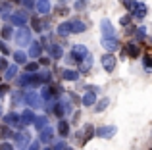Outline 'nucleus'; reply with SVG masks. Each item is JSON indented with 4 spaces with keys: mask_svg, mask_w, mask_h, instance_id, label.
Wrapping results in <instances>:
<instances>
[{
    "mask_svg": "<svg viewBox=\"0 0 152 150\" xmlns=\"http://www.w3.org/2000/svg\"><path fill=\"white\" fill-rule=\"evenodd\" d=\"M145 37H146V27H137V29H135V39H137V41H142Z\"/></svg>",
    "mask_w": 152,
    "mask_h": 150,
    "instance_id": "obj_15",
    "label": "nucleus"
},
{
    "mask_svg": "<svg viewBox=\"0 0 152 150\" xmlns=\"http://www.w3.org/2000/svg\"><path fill=\"white\" fill-rule=\"evenodd\" d=\"M58 33L64 35V37H66V35H69L71 33V23H62V25L58 27Z\"/></svg>",
    "mask_w": 152,
    "mask_h": 150,
    "instance_id": "obj_14",
    "label": "nucleus"
},
{
    "mask_svg": "<svg viewBox=\"0 0 152 150\" xmlns=\"http://www.w3.org/2000/svg\"><path fill=\"white\" fill-rule=\"evenodd\" d=\"M129 23H131V15H123L119 19V25H129Z\"/></svg>",
    "mask_w": 152,
    "mask_h": 150,
    "instance_id": "obj_22",
    "label": "nucleus"
},
{
    "mask_svg": "<svg viewBox=\"0 0 152 150\" xmlns=\"http://www.w3.org/2000/svg\"><path fill=\"white\" fill-rule=\"evenodd\" d=\"M100 62H102V68H104V71H108V73H112L115 69V64H118V60H115V56L112 52H108V54H104V56L100 58Z\"/></svg>",
    "mask_w": 152,
    "mask_h": 150,
    "instance_id": "obj_1",
    "label": "nucleus"
},
{
    "mask_svg": "<svg viewBox=\"0 0 152 150\" xmlns=\"http://www.w3.org/2000/svg\"><path fill=\"white\" fill-rule=\"evenodd\" d=\"M71 54L75 56V60H77V62H81L83 58L89 56V50H87V46H83V44H75L73 50H71Z\"/></svg>",
    "mask_w": 152,
    "mask_h": 150,
    "instance_id": "obj_5",
    "label": "nucleus"
},
{
    "mask_svg": "<svg viewBox=\"0 0 152 150\" xmlns=\"http://www.w3.org/2000/svg\"><path fill=\"white\" fill-rule=\"evenodd\" d=\"M79 64H81V71H89V69L93 68V58H91V54L87 58H83Z\"/></svg>",
    "mask_w": 152,
    "mask_h": 150,
    "instance_id": "obj_10",
    "label": "nucleus"
},
{
    "mask_svg": "<svg viewBox=\"0 0 152 150\" xmlns=\"http://www.w3.org/2000/svg\"><path fill=\"white\" fill-rule=\"evenodd\" d=\"M85 6H87V0H77V2L73 4V8H75V10H83Z\"/></svg>",
    "mask_w": 152,
    "mask_h": 150,
    "instance_id": "obj_20",
    "label": "nucleus"
},
{
    "mask_svg": "<svg viewBox=\"0 0 152 150\" xmlns=\"http://www.w3.org/2000/svg\"><path fill=\"white\" fill-rule=\"evenodd\" d=\"M52 56H56V58H60L62 56V48H60V46H52Z\"/></svg>",
    "mask_w": 152,
    "mask_h": 150,
    "instance_id": "obj_21",
    "label": "nucleus"
},
{
    "mask_svg": "<svg viewBox=\"0 0 152 150\" xmlns=\"http://www.w3.org/2000/svg\"><path fill=\"white\" fill-rule=\"evenodd\" d=\"M108 104H110V100L108 98H102V100L96 102V112H104V110L108 108Z\"/></svg>",
    "mask_w": 152,
    "mask_h": 150,
    "instance_id": "obj_17",
    "label": "nucleus"
},
{
    "mask_svg": "<svg viewBox=\"0 0 152 150\" xmlns=\"http://www.w3.org/2000/svg\"><path fill=\"white\" fill-rule=\"evenodd\" d=\"M85 29H87V25L83 21H79V19H73V21H71V33H83Z\"/></svg>",
    "mask_w": 152,
    "mask_h": 150,
    "instance_id": "obj_7",
    "label": "nucleus"
},
{
    "mask_svg": "<svg viewBox=\"0 0 152 150\" xmlns=\"http://www.w3.org/2000/svg\"><path fill=\"white\" fill-rule=\"evenodd\" d=\"M142 64H145L146 71H150V69H152V56H150V54H146V56L142 58Z\"/></svg>",
    "mask_w": 152,
    "mask_h": 150,
    "instance_id": "obj_19",
    "label": "nucleus"
},
{
    "mask_svg": "<svg viewBox=\"0 0 152 150\" xmlns=\"http://www.w3.org/2000/svg\"><path fill=\"white\" fill-rule=\"evenodd\" d=\"M146 12H148V8H146L145 4H141V2H139V6L135 8V12H133V14H131V15H137L139 19H142V17H145V15H146Z\"/></svg>",
    "mask_w": 152,
    "mask_h": 150,
    "instance_id": "obj_9",
    "label": "nucleus"
},
{
    "mask_svg": "<svg viewBox=\"0 0 152 150\" xmlns=\"http://www.w3.org/2000/svg\"><path fill=\"white\" fill-rule=\"evenodd\" d=\"M94 133H96V131H94V127H93V125H87V127H85V139H83V144H85L87 141H91V139H93V137H94Z\"/></svg>",
    "mask_w": 152,
    "mask_h": 150,
    "instance_id": "obj_13",
    "label": "nucleus"
},
{
    "mask_svg": "<svg viewBox=\"0 0 152 150\" xmlns=\"http://www.w3.org/2000/svg\"><path fill=\"white\" fill-rule=\"evenodd\" d=\"M66 150H71V148H66Z\"/></svg>",
    "mask_w": 152,
    "mask_h": 150,
    "instance_id": "obj_30",
    "label": "nucleus"
},
{
    "mask_svg": "<svg viewBox=\"0 0 152 150\" xmlns=\"http://www.w3.org/2000/svg\"><path fill=\"white\" fill-rule=\"evenodd\" d=\"M58 12H60V15H66V14H67V8H60Z\"/></svg>",
    "mask_w": 152,
    "mask_h": 150,
    "instance_id": "obj_29",
    "label": "nucleus"
},
{
    "mask_svg": "<svg viewBox=\"0 0 152 150\" xmlns=\"http://www.w3.org/2000/svg\"><path fill=\"white\" fill-rule=\"evenodd\" d=\"M33 27L37 31H41V23H39V19H33Z\"/></svg>",
    "mask_w": 152,
    "mask_h": 150,
    "instance_id": "obj_26",
    "label": "nucleus"
},
{
    "mask_svg": "<svg viewBox=\"0 0 152 150\" xmlns=\"http://www.w3.org/2000/svg\"><path fill=\"white\" fill-rule=\"evenodd\" d=\"M100 29H102V37H115V29L108 17H104L100 21Z\"/></svg>",
    "mask_w": 152,
    "mask_h": 150,
    "instance_id": "obj_4",
    "label": "nucleus"
},
{
    "mask_svg": "<svg viewBox=\"0 0 152 150\" xmlns=\"http://www.w3.org/2000/svg\"><path fill=\"white\" fill-rule=\"evenodd\" d=\"M39 52H41V48H39V46H33V48H31V54H33V56H37Z\"/></svg>",
    "mask_w": 152,
    "mask_h": 150,
    "instance_id": "obj_25",
    "label": "nucleus"
},
{
    "mask_svg": "<svg viewBox=\"0 0 152 150\" xmlns=\"http://www.w3.org/2000/svg\"><path fill=\"white\" fill-rule=\"evenodd\" d=\"M27 69H29V71H35V69H37V64H29V66H27Z\"/></svg>",
    "mask_w": 152,
    "mask_h": 150,
    "instance_id": "obj_28",
    "label": "nucleus"
},
{
    "mask_svg": "<svg viewBox=\"0 0 152 150\" xmlns=\"http://www.w3.org/2000/svg\"><path fill=\"white\" fill-rule=\"evenodd\" d=\"M37 8H39V12H41V14H48V12H50V4H48V0H39Z\"/></svg>",
    "mask_w": 152,
    "mask_h": 150,
    "instance_id": "obj_11",
    "label": "nucleus"
},
{
    "mask_svg": "<svg viewBox=\"0 0 152 150\" xmlns=\"http://www.w3.org/2000/svg\"><path fill=\"white\" fill-rule=\"evenodd\" d=\"M96 102V92L94 90H87L85 96H83V106H93Z\"/></svg>",
    "mask_w": 152,
    "mask_h": 150,
    "instance_id": "obj_6",
    "label": "nucleus"
},
{
    "mask_svg": "<svg viewBox=\"0 0 152 150\" xmlns=\"http://www.w3.org/2000/svg\"><path fill=\"white\" fill-rule=\"evenodd\" d=\"M150 150H152V148H150Z\"/></svg>",
    "mask_w": 152,
    "mask_h": 150,
    "instance_id": "obj_31",
    "label": "nucleus"
},
{
    "mask_svg": "<svg viewBox=\"0 0 152 150\" xmlns=\"http://www.w3.org/2000/svg\"><path fill=\"white\" fill-rule=\"evenodd\" d=\"M15 58H18V62H25V56H23V54H15Z\"/></svg>",
    "mask_w": 152,
    "mask_h": 150,
    "instance_id": "obj_27",
    "label": "nucleus"
},
{
    "mask_svg": "<svg viewBox=\"0 0 152 150\" xmlns=\"http://www.w3.org/2000/svg\"><path fill=\"white\" fill-rule=\"evenodd\" d=\"M102 46L108 52H115L119 48V41L115 37H102Z\"/></svg>",
    "mask_w": 152,
    "mask_h": 150,
    "instance_id": "obj_3",
    "label": "nucleus"
},
{
    "mask_svg": "<svg viewBox=\"0 0 152 150\" xmlns=\"http://www.w3.org/2000/svg\"><path fill=\"white\" fill-rule=\"evenodd\" d=\"M121 4L127 8L129 12H135V8L139 6V2H135V0H121Z\"/></svg>",
    "mask_w": 152,
    "mask_h": 150,
    "instance_id": "obj_16",
    "label": "nucleus"
},
{
    "mask_svg": "<svg viewBox=\"0 0 152 150\" xmlns=\"http://www.w3.org/2000/svg\"><path fill=\"white\" fill-rule=\"evenodd\" d=\"M125 50H127V54H129L131 58H137L139 54H141V48H139V44H135V42H129Z\"/></svg>",
    "mask_w": 152,
    "mask_h": 150,
    "instance_id": "obj_8",
    "label": "nucleus"
},
{
    "mask_svg": "<svg viewBox=\"0 0 152 150\" xmlns=\"http://www.w3.org/2000/svg\"><path fill=\"white\" fill-rule=\"evenodd\" d=\"M115 133H118L115 125H102V127L96 129V137H100V139H112Z\"/></svg>",
    "mask_w": 152,
    "mask_h": 150,
    "instance_id": "obj_2",
    "label": "nucleus"
},
{
    "mask_svg": "<svg viewBox=\"0 0 152 150\" xmlns=\"http://www.w3.org/2000/svg\"><path fill=\"white\" fill-rule=\"evenodd\" d=\"M58 131H60L62 137L69 135V125H67V121H60V123H58Z\"/></svg>",
    "mask_w": 152,
    "mask_h": 150,
    "instance_id": "obj_12",
    "label": "nucleus"
},
{
    "mask_svg": "<svg viewBox=\"0 0 152 150\" xmlns=\"http://www.w3.org/2000/svg\"><path fill=\"white\" fill-rule=\"evenodd\" d=\"M52 139V131L48 129V131H45V135H42V141H50Z\"/></svg>",
    "mask_w": 152,
    "mask_h": 150,
    "instance_id": "obj_23",
    "label": "nucleus"
},
{
    "mask_svg": "<svg viewBox=\"0 0 152 150\" xmlns=\"http://www.w3.org/2000/svg\"><path fill=\"white\" fill-rule=\"evenodd\" d=\"M64 77L67 79V81H75V79L79 77L77 71H71V69H67V71H64Z\"/></svg>",
    "mask_w": 152,
    "mask_h": 150,
    "instance_id": "obj_18",
    "label": "nucleus"
},
{
    "mask_svg": "<svg viewBox=\"0 0 152 150\" xmlns=\"http://www.w3.org/2000/svg\"><path fill=\"white\" fill-rule=\"evenodd\" d=\"M54 112H56V116H64V108H62V106H56V108H54Z\"/></svg>",
    "mask_w": 152,
    "mask_h": 150,
    "instance_id": "obj_24",
    "label": "nucleus"
}]
</instances>
